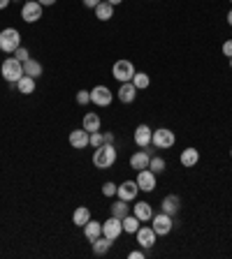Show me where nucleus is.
I'll return each mask as SVG.
<instances>
[{
	"mask_svg": "<svg viewBox=\"0 0 232 259\" xmlns=\"http://www.w3.org/2000/svg\"><path fill=\"white\" fill-rule=\"evenodd\" d=\"M93 12H95V17H98L100 21H109V19L114 17V5H109L107 0H102V3H100Z\"/></svg>",
	"mask_w": 232,
	"mask_h": 259,
	"instance_id": "obj_26",
	"label": "nucleus"
},
{
	"mask_svg": "<svg viewBox=\"0 0 232 259\" xmlns=\"http://www.w3.org/2000/svg\"><path fill=\"white\" fill-rule=\"evenodd\" d=\"M14 86H17V90L21 95H33L35 93V79L33 77H26V74H23V77L19 79Z\"/></svg>",
	"mask_w": 232,
	"mask_h": 259,
	"instance_id": "obj_24",
	"label": "nucleus"
},
{
	"mask_svg": "<svg viewBox=\"0 0 232 259\" xmlns=\"http://www.w3.org/2000/svg\"><path fill=\"white\" fill-rule=\"evenodd\" d=\"M89 139H91V132H86V130H72L70 132V146L72 148H86L89 146Z\"/></svg>",
	"mask_w": 232,
	"mask_h": 259,
	"instance_id": "obj_15",
	"label": "nucleus"
},
{
	"mask_svg": "<svg viewBox=\"0 0 232 259\" xmlns=\"http://www.w3.org/2000/svg\"><path fill=\"white\" fill-rule=\"evenodd\" d=\"M111 99H114V93H111L107 86H95V88L91 90V102L98 107H109Z\"/></svg>",
	"mask_w": 232,
	"mask_h": 259,
	"instance_id": "obj_10",
	"label": "nucleus"
},
{
	"mask_svg": "<svg viewBox=\"0 0 232 259\" xmlns=\"http://www.w3.org/2000/svg\"><path fill=\"white\" fill-rule=\"evenodd\" d=\"M116 190H119V185L111 181H107L105 185H102V194H105V197H116Z\"/></svg>",
	"mask_w": 232,
	"mask_h": 259,
	"instance_id": "obj_32",
	"label": "nucleus"
},
{
	"mask_svg": "<svg viewBox=\"0 0 232 259\" xmlns=\"http://www.w3.org/2000/svg\"><path fill=\"white\" fill-rule=\"evenodd\" d=\"M102 143H105V134L100 132H91V139H89V146H93V148H100V146H102Z\"/></svg>",
	"mask_w": 232,
	"mask_h": 259,
	"instance_id": "obj_31",
	"label": "nucleus"
},
{
	"mask_svg": "<svg viewBox=\"0 0 232 259\" xmlns=\"http://www.w3.org/2000/svg\"><path fill=\"white\" fill-rule=\"evenodd\" d=\"M42 72H45V67H42L40 61H35V58H28V61L23 63V74H26V77L37 79V77H42Z\"/></svg>",
	"mask_w": 232,
	"mask_h": 259,
	"instance_id": "obj_22",
	"label": "nucleus"
},
{
	"mask_svg": "<svg viewBox=\"0 0 232 259\" xmlns=\"http://www.w3.org/2000/svg\"><path fill=\"white\" fill-rule=\"evenodd\" d=\"M116 97L121 99L123 105H130V102H135V97H137V88H135V83L133 81L121 83V88H119Z\"/></svg>",
	"mask_w": 232,
	"mask_h": 259,
	"instance_id": "obj_17",
	"label": "nucleus"
},
{
	"mask_svg": "<svg viewBox=\"0 0 232 259\" xmlns=\"http://www.w3.org/2000/svg\"><path fill=\"white\" fill-rule=\"evenodd\" d=\"M82 3H84V7H89V10H95V7H98L102 0H82Z\"/></svg>",
	"mask_w": 232,
	"mask_h": 259,
	"instance_id": "obj_36",
	"label": "nucleus"
},
{
	"mask_svg": "<svg viewBox=\"0 0 232 259\" xmlns=\"http://www.w3.org/2000/svg\"><path fill=\"white\" fill-rule=\"evenodd\" d=\"M19 46H21V33H19L17 28H5V30L0 33V51L14 54Z\"/></svg>",
	"mask_w": 232,
	"mask_h": 259,
	"instance_id": "obj_3",
	"label": "nucleus"
},
{
	"mask_svg": "<svg viewBox=\"0 0 232 259\" xmlns=\"http://www.w3.org/2000/svg\"><path fill=\"white\" fill-rule=\"evenodd\" d=\"M121 225H123V232H126V234H135L139 227H142V225H139V220L135 218L133 213H128L126 218H121Z\"/></svg>",
	"mask_w": 232,
	"mask_h": 259,
	"instance_id": "obj_28",
	"label": "nucleus"
},
{
	"mask_svg": "<svg viewBox=\"0 0 232 259\" xmlns=\"http://www.w3.org/2000/svg\"><path fill=\"white\" fill-rule=\"evenodd\" d=\"M116 162V146L114 143H102L100 148H95L93 153V167L98 169H109Z\"/></svg>",
	"mask_w": 232,
	"mask_h": 259,
	"instance_id": "obj_1",
	"label": "nucleus"
},
{
	"mask_svg": "<svg viewBox=\"0 0 232 259\" xmlns=\"http://www.w3.org/2000/svg\"><path fill=\"white\" fill-rule=\"evenodd\" d=\"M151 139H153V130H151L149 125H137L135 127V143H137L139 148H146V146H151Z\"/></svg>",
	"mask_w": 232,
	"mask_h": 259,
	"instance_id": "obj_13",
	"label": "nucleus"
},
{
	"mask_svg": "<svg viewBox=\"0 0 232 259\" xmlns=\"http://www.w3.org/2000/svg\"><path fill=\"white\" fill-rule=\"evenodd\" d=\"M149 162H151V155L146 153V150H137V153H133L130 155V169H135V171H139V169H146L149 167Z\"/></svg>",
	"mask_w": 232,
	"mask_h": 259,
	"instance_id": "obj_18",
	"label": "nucleus"
},
{
	"mask_svg": "<svg viewBox=\"0 0 232 259\" xmlns=\"http://www.w3.org/2000/svg\"><path fill=\"white\" fill-rule=\"evenodd\" d=\"M151 143H153V148L167 150L177 143V134L172 132L170 127H158V130H153V139H151Z\"/></svg>",
	"mask_w": 232,
	"mask_h": 259,
	"instance_id": "obj_4",
	"label": "nucleus"
},
{
	"mask_svg": "<svg viewBox=\"0 0 232 259\" xmlns=\"http://www.w3.org/2000/svg\"><path fill=\"white\" fill-rule=\"evenodd\" d=\"M84 236H86V241H95V238H100L102 236V222L89 220L86 225H84Z\"/></svg>",
	"mask_w": 232,
	"mask_h": 259,
	"instance_id": "obj_21",
	"label": "nucleus"
},
{
	"mask_svg": "<svg viewBox=\"0 0 232 259\" xmlns=\"http://www.w3.org/2000/svg\"><path fill=\"white\" fill-rule=\"evenodd\" d=\"M221 51H223V56H227V58H232V39H227L225 44L221 46Z\"/></svg>",
	"mask_w": 232,
	"mask_h": 259,
	"instance_id": "obj_35",
	"label": "nucleus"
},
{
	"mask_svg": "<svg viewBox=\"0 0 232 259\" xmlns=\"http://www.w3.org/2000/svg\"><path fill=\"white\" fill-rule=\"evenodd\" d=\"M105 143H114V132H105Z\"/></svg>",
	"mask_w": 232,
	"mask_h": 259,
	"instance_id": "obj_38",
	"label": "nucleus"
},
{
	"mask_svg": "<svg viewBox=\"0 0 232 259\" xmlns=\"http://www.w3.org/2000/svg\"><path fill=\"white\" fill-rule=\"evenodd\" d=\"M139 194V185L137 181H123L121 185H119V190H116V197L119 199H126V201H135Z\"/></svg>",
	"mask_w": 232,
	"mask_h": 259,
	"instance_id": "obj_12",
	"label": "nucleus"
},
{
	"mask_svg": "<svg viewBox=\"0 0 232 259\" xmlns=\"http://www.w3.org/2000/svg\"><path fill=\"white\" fill-rule=\"evenodd\" d=\"M111 77H114L116 81H121V83L133 81V77H135V65L128 61V58H121V61H116L114 67H111Z\"/></svg>",
	"mask_w": 232,
	"mask_h": 259,
	"instance_id": "obj_5",
	"label": "nucleus"
},
{
	"mask_svg": "<svg viewBox=\"0 0 232 259\" xmlns=\"http://www.w3.org/2000/svg\"><path fill=\"white\" fill-rule=\"evenodd\" d=\"M230 67H232V58H230Z\"/></svg>",
	"mask_w": 232,
	"mask_h": 259,
	"instance_id": "obj_44",
	"label": "nucleus"
},
{
	"mask_svg": "<svg viewBox=\"0 0 232 259\" xmlns=\"http://www.w3.org/2000/svg\"><path fill=\"white\" fill-rule=\"evenodd\" d=\"M0 72H3V79H5L7 83H17L19 79L23 77V63L17 61L14 56L5 58V63L0 65Z\"/></svg>",
	"mask_w": 232,
	"mask_h": 259,
	"instance_id": "obj_2",
	"label": "nucleus"
},
{
	"mask_svg": "<svg viewBox=\"0 0 232 259\" xmlns=\"http://www.w3.org/2000/svg\"><path fill=\"white\" fill-rule=\"evenodd\" d=\"M133 83H135V88H137V90H144V88H149L151 79H149V74H146V72H135Z\"/></svg>",
	"mask_w": 232,
	"mask_h": 259,
	"instance_id": "obj_29",
	"label": "nucleus"
},
{
	"mask_svg": "<svg viewBox=\"0 0 232 259\" xmlns=\"http://www.w3.org/2000/svg\"><path fill=\"white\" fill-rule=\"evenodd\" d=\"M14 58H17V61H21V63H26L28 58H30V54H28L26 46H19V49L14 51Z\"/></svg>",
	"mask_w": 232,
	"mask_h": 259,
	"instance_id": "obj_34",
	"label": "nucleus"
},
{
	"mask_svg": "<svg viewBox=\"0 0 232 259\" xmlns=\"http://www.w3.org/2000/svg\"><path fill=\"white\" fill-rule=\"evenodd\" d=\"M230 158H232V148H230Z\"/></svg>",
	"mask_w": 232,
	"mask_h": 259,
	"instance_id": "obj_43",
	"label": "nucleus"
},
{
	"mask_svg": "<svg viewBox=\"0 0 232 259\" xmlns=\"http://www.w3.org/2000/svg\"><path fill=\"white\" fill-rule=\"evenodd\" d=\"M179 162H181V167H188V169H190V167H195L200 162V150L198 148H190V146H188V148H183L181 155H179Z\"/></svg>",
	"mask_w": 232,
	"mask_h": 259,
	"instance_id": "obj_19",
	"label": "nucleus"
},
{
	"mask_svg": "<svg viewBox=\"0 0 232 259\" xmlns=\"http://www.w3.org/2000/svg\"><path fill=\"white\" fill-rule=\"evenodd\" d=\"M12 0H0V10H5V7H10Z\"/></svg>",
	"mask_w": 232,
	"mask_h": 259,
	"instance_id": "obj_40",
	"label": "nucleus"
},
{
	"mask_svg": "<svg viewBox=\"0 0 232 259\" xmlns=\"http://www.w3.org/2000/svg\"><path fill=\"white\" fill-rule=\"evenodd\" d=\"M128 259H144V252H139V250H133V252H128Z\"/></svg>",
	"mask_w": 232,
	"mask_h": 259,
	"instance_id": "obj_37",
	"label": "nucleus"
},
{
	"mask_svg": "<svg viewBox=\"0 0 232 259\" xmlns=\"http://www.w3.org/2000/svg\"><path fill=\"white\" fill-rule=\"evenodd\" d=\"M74 99H77V105H89L91 102V90H79L77 95H74Z\"/></svg>",
	"mask_w": 232,
	"mask_h": 259,
	"instance_id": "obj_33",
	"label": "nucleus"
},
{
	"mask_svg": "<svg viewBox=\"0 0 232 259\" xmlns=\"http://www.w3.org/2000/svg\"><path fill=\"white\" fill-rule=\"evenodd\" d=\"M227 23H230V26H232V10L227 12Z\"/></svg>",
	"mask_w": 232,
	"mask_h": 259,
	"instance_id": "obj_42",
	"label": "nucleus"
},
{
	"mask_svg": "<svg viewBox=\"0 0 232 259\" xmlns=\"http://www.w3.org/2000/svg\"><path fill=\"white\" fill-rule=\"evenodd\" d=\"M135 236H137V243L142 245L144 250H151L156 245V238H158V234L153 232V227H139L137 232H135Z\"/></svg>",
	"mask_w": 232,
	"mask_h": 259,
	"instance_id": "obj_11",
	"label": "nucleus"
},
{
	"mask_svg": "<svg viewBox=\"0 0 232 259\" xmlns=\"http://www.w3.org/2000/svg\"><path fill=\"white\" fill-rule=\"evenodd\" d=\"M161 209H163V213H167V215L174 218V215L179 213V209H181V197H179V194H167V197L163 199Z\"/></svg>",
	"mask_w": 232,
	"mask_h": 259,
	"instance_id": "obj_16",
	"label": "nucleus"
},
{
	"mask_svg": "<svg viewBox=\"0 0 232 259\" xmlns=\"http://www.w3.org/2000/svg\"><path fill=\"white\" fill-rule=\"evenodd\" d=\"M123 234V225H121V218H114L109 215L105 222H102V236H107L109 241H119V236Z\"/></svg>",
	"mask_w": 232,
	"mask_h": 259,
	"instance_id": "obj_8",
	"label": "nucleus"
},
{
	"mask_svg": "<svg viewBox=\"0 0 232 259\" xmlns=\"http://www.w3.org/2000/svg\"><path fill=\"white\" fill-rule=\"evenodd\" d=\"M100 125H102V118H100L95 111H89V114L84 116V121H82V127L86 130V132H98Z\"/></svg>",
	"mask_w": 232,
	"mask_h": 259,
	"instance_id": "obj_20",
	"label": "nucleus"
},
{
	"mask_svg": "<svg viewBox=\"0 0 232 259\" xmlns=\"http://www.w3.org/2000/svg\"><path fill=\"white\" fill-rule=\"evenodd\" d=\"M12 3H14V0H12Z\"/></svg>",
	"mask_w": 232,
	"mask_h": 259,
	"instance_id": "obj_45",
	"label": "nucleus"
},
{
	"mask_svg": "<svg viewBox=\"0 0 232 259\" xmlns=\"http://www.w3.org/2000/svg\"><path fill=\"white\" fill-rule=\"evenodd\" d=\"M135 181H137V185H139V192H153L156 185H158V183H156V174L149 167H146V169H139Z\"/></svg>",
	"mask_w": 232,
	"mask_h": 259,
	"instance_id": "obj_9",
	"label": "nucleus"
},
{
	"mask_svg": "<svg viewBox=\"0 0 232 259\" xmlns=\"http://www.w3.org/2000/svg\"><path fill=\"white\" fill-rule=\"evenodd\" d=\"M230 3H232V0H230Z\"/></svg>",
	"mask_w": 232,
	"mask_h": 259,
	"instance_id": "obj_46",
	"label": "nucleus"
},
{
	"mask_svg": "<svg viewBox=\"0 0 232 259\" xmlns=\"http://www.w3.org/2000/svg\"><path fill=\"white\" fill-rule=\"evenodd\" d=\"M107 3H109V5H121L123 0H107Z\"/></svg>",
	"mask_w": 232,
	"mask_h": 259,
	"instance_id": "obj_41",
	"label": "nucleus"
},
{
	"mask_svg": "<svg viewBox=\"0 0 232 259\" xmlns=\"http://www.w3.org/2000/svg\"><path fill=\"white\" fill-rule=\"evenodd\" d=\"M109 211H111L114 218H126V215L130 213V201H126V199H116L114 204L109 206Z\"/></svg>",
	"mask_w": 232,
	"mask_h": 259,
	"instance_id": "obj_25",
	"label": "nucleus"
},
{
	"mask_svg": "<svg viewBox=\"0 0 232 259\" xmlns=\"http://www.w3.org/2000/svg\"><path fill=\"white\" fill-rule=\"evenodd\" d=\"M111 243L114 241H109L107 236H100V238H95V241H91V250H93V254H107L109 252V248H111Z\"/></svg>",
	"mask_w": 232,
	"mask_h": 259,
	"instance_id": "obj_23",
	"label": "nucleus"
},
{
	"mask_svg": "<svg viewBox=\"0 0 232 259\" xmlns=\"http://www.w3.org/2000/svg\"><path fill=\"white\" fill-rule=\"evenodd\" d=\"M89 220H91V211L86 209V206H79V209L72 213V222H74L77 227H84Z\"/></svg>",
	"mask_w": 232,
	"mask_h": 259,
	"instance_id": "obj_27",
	"label": "nucleus"
},
{
	"mask_svg": "<svg viewBox=\"0 0 232 259\" xmlns=\"http://www.w3.org/2000/svg\"><path fill=\"white\" fill-rule=\"evenodd\" d=\"M37 3H40V5H42V7H51V5H54V3H56V0H37Z\"/></svg>",
	"mask_w": 232,
	"mask_h": 259,
	"instance_id": "obj_39",
	"label": "nucleus"
},
{
	"mask_svg": "<svg viewBox=\"0 0 232 259\" xmlns=\"http://www.w3.org/2000/svg\"><path fill=\"white\" fill-rule=\"evenodd\" d=\"M42 10H45V7L40 5L37 0H26L21 7V19L26 23H35L42 19Z\"/></svg>",
	"mask_w": 232,
	"mask_h": 259,
	"instance_id": "obj_6",
	"label": "nucleus"
},
{
	"mask_svg": "<svg viewBox=\"0 0 232 259\" xmlns=\"http://www.w3.org/2000/svg\"><path fill=\"white\" fill-rule=\"evenodd\" d=\"M130 213H133L139 222H151V218H153V209H151L149 201H135V209L130 211Z\"/></svg>",
	"mask_w": 232,
	"mask_h": 259,
	"instance_id": "obj_14",
	"label": "nucleus"
},
{
	"mask_svg": "<svg viewBox=\"0 0 232 259\" xmlns=\"http://www.w3.org/2000/svg\"><path fill=\"white\" fill-rule=\"evenodd\" d=\"M151 227H153V232L158 234V236H165V234L172 232V227H174V222H172V215L167 213H156L153 218H151Z\"/></svg>",
	"mask_w": 232,
	"mask_h": 259,
	"instance_id": "obj_7",
	"label": "nucleus"
},
{
	"mask_svg": "<svg viewBox=\"0 0 232 259\" xmlns=\"http://www.w3.org/2000/svg\"><path fill=\"white\" fill-rule=\"evenodd\" d=\"M149 169L153 171L156 176H158V174H163V171H165V160H163L161 155H153V158H151V162H149Z\"/></svg>",
	"mask_w": 232,
	"mask_h": 259,
	"instance_id": "obj_30",
	"label": "nucleus"
}]
</instances>
